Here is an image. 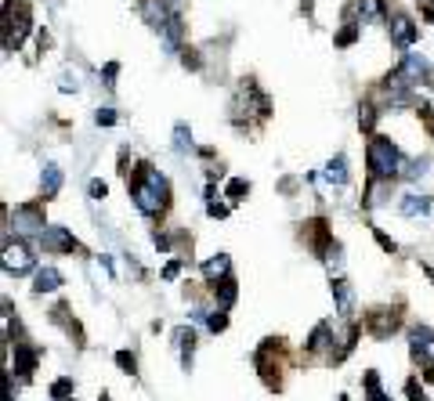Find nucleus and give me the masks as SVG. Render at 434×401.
I'll return each mask as SVG.
<instances>
[{"label":"nucleus","instance_id":"obj_1","mask_svg":"<svg viewBox=\"0 0 434 401\" xmlns=\"http://www.w3.org/2000/svg\"><path fill=\"white\" fill-rule=\"evenodd\" d=\"M131 199L145 217H156L171 206V185L159 170H152L148 163H138L134 178H131Z\"/></svg>","mask_w":434,"mask_h":401},{"label":"nucleus","instance_id":"obj_2","mask_svg":"<svg viewBox=\"0 0 434 401\" xmlns=\"http://www.w3.org/2000/svg\"><path fill=\"white\" fill-rule=\"evenodd\" d=\"M365 166H369V181H395L405 159L398 156V145L384 134H373L365 145Z\"/></svg>","mask_w":434,"mask_h":401},{"label":"nucleus","instance_id":"obj_3","mask_svg":"<svg viewBox=\"0 0 434 401\" xmlns=\"http://www.w3.org/2000/svg\"><path fill=\"white\" fill-rule=\"evenodd\" d=\"M8 224L15 228L19 239H40V235L47 232V224H44V206H40V203L15 206V213H8Z\"/></svg>","mask_w":434,"mask_h":401},{"label":"nucleus","instance_id":"obj_4","mask_svg":"<svg viewBox=\"0 0 434 401\" xmlns=\"http://www.w3.org/2000/svg\"><path fill=\"white\" fill-rule=\"evenodd\" d=\"M26 33H29V8L19 4L11 8V0H4V51L11 54V51H19L22 47V40H26Z\"/></svg>","mask_w":434,"mask_h":401},{"label":"nucleus","instance_id":"obj_5","mask_svg":"<svg viewBox=\"0 0 434 401\" xmlns=\"http://www.w3.org/2000/svg\"><path fill=\"white\" fill-rule=\"evenodd\" d=\"M0 264H4V271L8 275H26V271H33L36 268V257H33V250L19 239V243H11V239H4V260H0Z\"/></svg>","mask_w":434,"mask_h":401},{"label":"nucleus","instance_id":"obj_6","mask_svg":"<svg viewBox=\"0 0 434 401\" xmlns=\"http://www.w3.org/2000/svg\"><path fill=\"white\" fill-rule=\"evenodd\" d=\"M36 243H40L44 253H76L80 250V243L73 239V232H69V228H62V224H47V232Z\"/></svg>","mask_w":434,"mask_h":401},{"label":"nucleus","instance_id":"obj_7","mask_svg":"<svg viewBox=\"0 0 434 401\" xmlns=\"http://www.w3.org/2000/svg\"><path fill=\"white\" fill-rule=\"evenodd\" d=\"M409 351H413V358H416L423 369H434V333H430L427 325H416V329L409 333Z\"/></svg>","mask_w":434,"mask_h":401},{"label":"nucleus","instance_id":"obj_8","mask_svg":"<svg viewBox=\"0 0 434 401\" xmlns=\"http://www.w3.org/2000/svg\"><path fill=\"white\" fill-rule=\"evenodd\" d=\"M388 29H391V44L395 47H413L416 44V36H420V29H416V22L405 15V11H395V15H388Z\"/></svg>","mask_w":434,"mask_h":401},{"label":"nucleus","instance_id":"obj_9","mask_svg":"<svg viewBox=\"0 0 434 401\" xmlns=\"http://www.w3.org/2000/svg\"><path fill=\"white\" fill-rule=\"evenodd\" d=\"M141 15H145V22L156 33H163V29L171 26V19H174V11H171L167 0H141Z\"/></svg>","mask_w":434,"mask_h":401},{"label":"nucleus","instance_id":"obj_10","mask_svg":"<svg viewBox=\"0 0 434 401\" xmlns=\"http://www.w3.org/2000/svg\"><path fill=\"white\" fill-rule=\"evenodd\" d=\"M59 192H62V166L59 163H44V170H40V199L47 203Z\"/></svg>","mask_w":434,"mask_h":401},{"label":"nucleus","instance_id":"obj_11","mask_svg":"<svg viewBox=\"0 0 434 401\" xmlns=\"http://www.w3.org/2000/svg\"><path fill=\"white\" fill-rule=\"evenodd\" d=\"M228 271H232V260H228L225 253H213V257L203 264V278H206L210 285H221V282H228Z\"/></svg>","mask_w":434,"mask_h":401},{"label":"nucleus","instance_id":"obj_12","mask_svg":"<svg viewBox=\"0 0 434 401\" xmlns=\"http://www.w3.org/2000/svg\"><path fill=\"white\" fill-rule=\"evenodd\" d=\"M365 325L373 329V336H380V340H384V336H391V333L402 325V318H398V311H373Z\"/></svg>","mask_w":434,"mask_h":401},{"label":"nucleus","instance_id":"obj_13","mask_svg":"<svg viewBox=\"0 0 434 401\" xmlns=\"http://www.w3.org/2000/svg\"><path fill=\"white\" fill-rule=\"evenodd\" d=\"M59 285H62V271L59 268H36V278H33V293H54V290H59Z\"/></svg>","mask_w":434,"mask_h":401},{"label":"nucleus","instance_id":"obj_14","mask_svg":"<svg viewBox=\"0 0 434 401\" xmlns=\"http://www.w3.org/2000/svg\"><path fill=\"white\" fill-rule=\"evenodd\" d=\"M36 362H40V351H36V347H29V343H15V369H11V372L29 376V372L36 369Z\"/></svg>","mask_w":434,"mask_h":401},{"label":"nucleus","instance_id":"obj_15","mask_svg":"<svg viewBox=\"0 0 434 401\" xmlns=\"http://www.w3.org/2000/svg\"><path fill=\"white\" fill-rule=\"evenodd\" d=\"M398 213H402V217H427V213H430V199L409 192V196L398 199Z\"/></svg>","mask_w":434,"mask_h":401},{"label":"nucleus","instance_id":"obj_16","mask_svg":"<svg viewBox=\"0 0 434 401\" xmlns=\"http://www.w3.org/2000/svg\"><path fill=\"white\" fill-rule=\"evenodd\" d=\"M330 343H333V329H330V322H318V325L311 329V336H308V355L326 351Z\"/></svg>","mask_w":434,"mask_h":401},{"label":"nucleus","instance_id":"obj_17","mask_svg":"<svg viewBox=\"0 0 434 401\" xmlns=\"http://www.w3.org/2000/svg\"><path fill=\"white\" fill-rule=\"evenodd\" d=\"M333 300H337V315L351 318V308H355V293H351V285H348L344 278H337V282H333Z\"/></svg>","mask_w":434,"mask_h":401},{"label":"nucleus","instance_id":"obj_18","mask_svg":"<svg viewBox=\"0 0 434 401\" xmlns=\"http://www.w3.org/2000/svg\"><path fill=\"white\" fill-rule=\"evenodd\" d=\"M174 343H178V351H181V365L192 369V351H196V329H178L174 333Z\"/></svg>","mask_w":434,"mask_h":401},{"label":"nucleus","instance_id":"obj_19","mask_svg":"<svg viewBox=\"0 0 434 401\" xmlns=\"http://www.w3.org/2000/svg\"><path fill=\"white\" fill-rule=\"evenodd\" d=\"M326 181L330 185H348V156H333L330 163H326Z\"/></svg>","mask_w":434,"mask_h":401},{"label":"nucleus","instance_id":"obj_20","mask_svg":"<svg viewBox=\"0 0 434 401\" xmlns=\"http://www.w3.org/2000/svg\"><path fill=\"white\" fill-rule=\"evenodd\" d=\"M159 36H163V44H167V51H181V40H185V22H181V15H174L171 26L163 29Z\"/></svg>","mask_w":434,"mask_h":401},{"label":"nucleus","instance_id":"obj_21","mask_svg":"<svg viewBox=\"0 0 434 401\" xmlns=\"http://www.w3.org/2000/svg\"><path fill=\"white\" fill-rule=\"evenodd\" d=\"M236 297H239L236 278H228V282H221V285H213V300H217V308H221V311H228V308L236 304Z\"/></svg>","mask_w":434,"mask_h":401},{"label":"nucleus","instance_id":"obj_22","mask_svg":"<svg viewBox=\"0 0 434 401\" xmlns=\"http://www.w3.org/2000/svg\"><path fill=\"white\" fill-rule=\"evenodd\" d=\"M192 148H196L192 127H188V123H174V152H178V156H188Z\"/></svg>","mask_w":434,"mask_h":401},{"label":"nucleus","instance_id":"obj_23","mask_svg":"<svg viewBox=\"0 0 434 401\" xmlns=\"http://www.w3.org/2000/svg\"><path fill=\"white\" fill-rule=\"evenodd\" d=\"M388 192H391V181H369V188H365V206H380Z\"/></svg>","mask_w":434,"mask_h":401},{"label":"nucleus","instance_id":"obj_24","mask_svg":"<svg viewBox=\"0 0 434 401\" xmlns=\"http://www.w3.org/2000/svg\"><path fill=\"white\" fill-rule=\"evenodd\" d=\"M358 15H362V22H376L384 15V0H358Z\"/></svg>","mask_w":434,"mask_h":401},{"label":"nucleus","instance_id":"obj_25","mask_svg":"<svg viewBox=\"0 0 434 401\" xmlns=\"http://www.w3.org/2000/svg\"><path fill=\"white\" fill-rule=\"evenodd\" d=\"M376 116H380V112H376V105H369V101H365V105L358 108V127L369 134V131L376 127Z\"/></svg>","mask_w":434,"mask_h":401},{"label":"nucleus","instance_id":"obj_26","mask_svg":"<svg viewBox=\"0 0 434 401\" xmlns=\"http://www.w3.org/2000/svg\"><path fill=\"white\" fill-rule=\"evenodd\" d=\"M365 394H369V401H391L384 390H380V376L376 372H365Z\"/></svg>","mask_w":434,"mask_h":401},{"label":"nucleus","instance_id":"obj_27","mask_svg":"<svg viewBox=\"0 0 434 401\" xmlns=\"http://www.w3.org/2000/svg\"><path fill=\"white\" fill-rule=\"evenodd\" d=\"M427 166H430V159L423 156V159H413V163H405V170H402V174H405L409 181H420V178L427 174Z\"/></svg>","mask_w":434,"mask_h":401},{"label":"nucleus","instance_id":"obj_28","mask_svg":"<svg viewBox=\"0 0 434 401\" xmlns=\"http://www.w3.org/2000/svg\"><path fill=\"white\" fill-rule=\"evenodd\" d=\"M358 29H362L358 22H344V29L337 33V47H351L358 40Z\"/></svg>","mask_w":434,"mask_h":401},{"label":"nucleus","instance_id":"obj_29","mask_svg":"<svg viewBox=\"0 0 434 401\" xmlns=\"http://www.w3.org/2000/svg\"><path fill=\"white\" fill-rule=\"evenodd\" d=\"M225 196H228L232 203H239L243 196H250V181H243V178H232V181H228V188H225Z\"/></svg>","mask_w":434,"mask_h":401},{"label":"nucleus","instance_id":"obj_30","mask_svg":"<svg viewBox=\"0 0 434 401\" xmlns=\"http://www.w3.org/2000/svg\"><path fill=\"white\" fill-rule=\"evenodd\" d=\"M59 91H62V94H76V91H80V73H69V69H66V73L59 76Z\"/></svg>","mask_w":434,"mask_h":401},{"label":"nucleus","instance_id":"obj_31","mask_svg":"<svg viewBox=\"0 0 434 401\" xmlns=\"http://www.w3.org/2000/svg\"><path fill=\"white\" fill-rule=\"evenodd\" d=\"M69 394H73V380H69V376L59 380V383H51V397H54V401H69Z\"/></svg>","mask_w":434,"mask_h":401},{"label":"nucleus","instance_id":"obj_32","mask_svg":"<svg viewBox=\"0 0 434 401\" xmlns=\"http://www.w3.org/2000/svg\"><path fill=\"white\" fill-rule=\"evenodd\" d=\"M225 325H228V315H225L221 308H217V311H210V315H206V329H210V333H221Z\"/></svg>","mask_w":434,"mask_h":401},{"label":"nucleus","instance_id":"obj_33","mask_svg":"<svg viewBox=\"0 0 434 401\" xmlns=\"http://www.w3.org/2000/svg\"><path fill=\"white\" fill-rule=\"evenodd\" d=\"M116 365H120L127 376H134V372H138V358H134L131 351H116Z\"/></svg>","mask_w":434,"mask_h":401},{"label":"nucleus","instance_id":"obj_34","mask_svg":"<svg viewBox=\"0 0 434 401\" xmlns=\"http://www.w3.org/2000/svg\"><path fill=\"white\" fill-rule=\"evenodd\" d=\"M94 123H98V127H113V123H116V108H98V112H94Z\"/></svg>","mask_w":434,"mask_h":401},{"label":"nucleus","instance_id":"obj_35","mask_svg":"<svg viewBox=\"0 0 434 401\" xmlns=\"http://www.w3.org/2000/svg\"><path fill=\"white\" fill-rule=\"evenodd\" d=\"M181 62H185V69H199V51H181Z\"/></svg>","mask_w":434,"mask_h":401},{"label":"nucleus","instance_id":"obj_36","mask_svg":"<svg viewBox=\"0 0 434 401\" xmlns=\"http://www.w3.org/2000/svg\"><path fill=\"white\" fill-rule=\"evenodd\" d=\"M87 192H91V199H105V196H108L105 181H91V185H87Z\"/></svg>","mask_w":434,"mask_h":401},{"label":"nucleus","instance_id":"obj_37","mask_svg":"<svg viewBox=\"0 0 434 401\" xmlns=\"http://www.w3.org/2000/svg\"><path fill=\"white\" fill-rule=\"evenodd\" d=\"M116 73H120V66H116V62H108V66H105V73H101V76H105V87H116V83H113V80H116Z\"/></svg>","mask_w":434,"mask_h":401},{"label":"nucleus","instance_id":"obj_38","mask_svg":"<svg viewBox=\"0 0 434 401\" xmlns=\"http://www.w3.org/2000/svg\"><path fill=\"white\" fill-rule=\"evenodd\" d=\"M181 268H185L181 260H171L167 268H163V278H178V275H181Z\"/></svg>","mask_w":434,"mask_h":401},{"label":"nucleus","instance_id":"obj_39","mask_svg":"<svg viewBox=\"0 0 434 401\" xmlns=\"http://www.w3.org/2000/svg\"><path fill=\"white\" fill-rule=\"evenodd\" d=\"M376 239H380V246H384L388 253H395V250H398V246H395V243H391V239H388L384 232H376Z\"/></svg>","mask_w":434,"mask_h":401},{"label":"nucleus","instance_id":"obj_40","mask_svg":"<svg viewBox=\"0 0 434 401\" xmlns=\"http://www.w3.org/2000/svg\"><path fill=\"white\" fill-rule=\"evenodd\" d=\"M420 11H423V19H434V0H423Z\"/></svg>","mask_w":434,"mask_h":401},{"label":"nucleus","instance_id":"obj_41","mask_svg":"<svg viewBox=\"0 0 434 401\" xmlns=\"http://www.w3.org/2000/svg\"><path fill=\"white\" fill-rule=\"evenodd\" d=\"M101 401H108V397H101Z\"/></svg>","mask_w":434,"mask_h":401},{"label":"nucleus","instance_id":"obj_42","mask_svg":"<svg viewBox=\"0 0 434 401\" xmlns=\"http://www.w3.org/2000/svg\"><path fill=\"white\" fill-rule=\"evenodd\" d=\"M340 401H344V397H340Z\"/></svg>","mask_w":434,"mask_h":401},{"label":"nucleus","instance_id":"obj_43","mask_svg":"<svg viewBox=\"0 0 434 401\" xmlns=\"http://www.w3.org/2000/svg\"><path fill=\"white\" fill-rule=\"evenodd\" d=\"M69 401H73V397H69Z\"/></svg>","mask_w":434,"mask_h":401}]
</instances>
